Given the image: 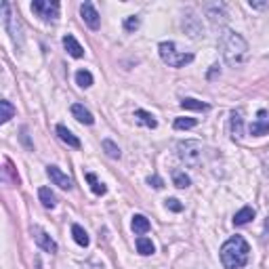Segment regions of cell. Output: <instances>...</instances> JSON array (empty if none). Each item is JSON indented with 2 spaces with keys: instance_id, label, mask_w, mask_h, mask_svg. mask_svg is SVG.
I'll use <instances>...</instances> for the list:
<instances>
[{
  "instance_id": "cell-1",
  "label": "cell",
  "mask_w": 269,
  "mask_h": 269,
  "mask_svg": "<svg viewBox=\"0 0 269 269\" xmlns=\"http://www.w3.org/2000/svg\"><path fill=\"white\" fill-rule=\"evenodd\" d=\"M221 53H223V59L227 66L238 67L248 57V42L240 36L238 32L225 30L221 34Z\"/></svg>"
},
{
  "instance_id": "cell-2",
  "label": "cell",
  "mask_w": 269,
  "mask_h": 269,
  "mask_svg": "<svg viewBox=\"0 0 269 269\" xmlns=\"http://www.w3.org/2000/svg\"><path fill=\"white\" fill-rule=\"evenodd\" d=\"M250 246L242 236H231L221 246V263L225 269H240L248 263Z\"/></svg>"
},
{
  "instance_id": "cell-3",
  "label": "cell",
  "mask_w": 269,
  "mask_h": 269,
  "mask_svg": "<svg viewBox=\"0 0 269 269\" xmlns=\"http://www.w3.org/2000/svg\"><path fill=\"white\" fill-rule=\"evenodd\" d=\"M158 53L164 63H168L171 67H183L187 66V63L194 61V55L192 53H179L175 46V42H160L158 45Z\"/></svg>"
},
{
  "instance_id": "cell-4",
  "label": "cell",
  "mask_w": 269,
  "mask_h": 269,
  "mask_svg": "<svg viewBox=\"0 0 269 269\" xmlns=\"http://www.w3.org/2000/svg\"><path fill=\"white\" fill-rule=\"evenodd\" d=\"M202 154H204V147L200 141L189 139V141H179V143H177V156H179L187 166H200Z\"/></svg>"
},
{
  "instance_id": "cell-5",
  "label": "cell",
  "mask_w": 269,
  "mask_h": 269,
  "mask_svg": "<svg viewBox=\"0 0 269 269\" xmlns=\"http://www.w3.org/2000/svg\"><path fill=\"white\" fill-rule=\"evenodd\" d=\"M2 25H4V30L9 32L11 40L15 42V46L17 48L23 46V30H21L19 19L11 13V2H2Z\"/></svg>"
},
{
  "instance_id": "cell-6",
  "label": "cell",
  "mask_w": 269,
  "mask_h": 269,
  "mask_svg": "<svg viewBox=\"0 0 269 269\" xmlns=\"http://www.w3.org/2000/svg\"><path fill=\"white\" fill-rule=\"evenodd\" d=\"M59 9H61V4L57 2V0H34L32 2V11L36 13L42 21H46V23L57 21Z\"/></svg>"
},
{
  "instance_id": "cell-7",
  "label": "cell",
  "mask_w": 269,
  "mask_h": 269,
  "mask_svg": "<svg viewBox=\"0 0 269 269\" xmlns=\"http://www.w3.org/2000/svg\"><path fill=\"white\" fill-rule=\"evenodd\" d=\"M183 30H185L192 38H200V36H204V34H202V23H200V19L196 17V13H194L192 9L185 11V15H183Z\"/></svg>"
},
{
  "instance_id": "cell-8",
  "label": "cell",
  "mask_w": 269,
  "mask_h": 269,
  "mask_svg": "<svg viewBox=\"0 0 269 269\" xmlns=\"http://www.w3.org/2000/svg\"><path fill=\"white\" fill-rule=\"evenodd\" d=\"M32 233H34V240H36V244H38L45 252H48V254H55V252H57V242H55V240L48 236L45 229L32 227Z\"/></svg>"
},
{
  "instance_id": "cell-9",
  "label": "cell",
  "mask_w": 269,
  "mask_h": 269,
  "mask_svg": "<svg viewBox=\"0 0 269 269\" xmlns=\"http://www.w3.org/2000/svg\"><path fill=\"white\" fill-rule=\"evenodd\" d=\"M80 15H82L84 23H87L90 30H99V25H101V17H99V13L93 6V2H82L80 4Z\"/></svg>"
},
{
  "instance_id": "cell-10",
  "label": "cell",
  "mask_w": 269,
  "mask_h": 269,
  "mask_svg": "<svg viewBox=\"0 0 269 269\" xmlns=\"http://www.w3.org/2000/svg\"><path fill=\"white\" fill-rule=\"evenodd\" d=\"M46 175L51 177V181L55 183V185H59L61 189H72V179L61 171V168H57V166H46Z\"/></svg>"
},
{
  "instance_id": "cell-11",
  "label": "cell",
  "mask_w": 269,
  "mask_h": 269,
  "mask_svg": "<svg viewBox=\"0 0 269 269\" xmlns=\"http://www.w3.org/2000/svg\"><path fill=\"white\" fill-rule=\"evenodd\" d=\"M204 11H206V15L210 17L212 23H225L227 21V13H225V6L223 4H206L204 6Z\"/></svg>"
},
{
  "instance_id": "cell-12",
  "label": "cell",
  "mask_w": 269,
  "mask_h": 269,
  "mask_svg": "<svg viewBox=\"0 0 269 269\" xmlns=\"http://www.w3.org/2000/svg\"><path fill=\"white\" fill-rule=\"evenodd\" d=\"M63 48L72 55L74 59H82L84 57V48L80 46V42H78L72 34H67V36H63Z\"/></svg>"
},
{
  "instance_id": "cell-13",
  "label": "cell",
  "mask_w": 269,
  "mask_h": 269,
  "mask_svg": "<svg viewBox=\"0 0 269 269\" xmlns=\"http://www.w3.org/2000/svg\"><path fill=\"white\" fill-rule=\"evenodd\" d=\"M229 131H231V137L233 139H242L244 137V120L240 112H231L229 116Z\"/></svg>"
},
{
  "instance_id": "cell-14",
  "label": "cell",
  "mask_w": 269,
  "mask_h": 269,
  "mask_svg": "<svg viewBox=\"0 0 269 269\" xmlns=\"http://www.w3.org/2000/svg\"><path fill=\"white\" fill-rule=\"evenodd\" d=\"M265 118V112L261 110L259 112V118L254 120V122L250 124V134L252 137H263V134H269V120H263Z\"/></svg>"
},
{
  "instance_id": "cell-15",
  "label": "cell",
  "mask_w": 269,
  "mask_h": 269,
  "mask_svg": "<svg viewBox=\"0 0 269 269\" xmlns=\"http://www.w3.org/2000/svg\"><path fill=\"white\" fill-rule=\"evenodd\" d=\"M57 134H59V139L63 141V143H67L69 147H74V150H78V147H80V139H78L76 134L67 129V126L59 124V126H57Z\"/></svg>"
},
{
  "instance_id": "cell-16",
  "label": "cell",
  "mask_w": 269,
  "mask_h": 269,
  "mask_svg": "<svg viewBox=\"0 0 269 269\" xmlns=\"http://www.w3.org/2000/svg\"><path fill=\"white\" fill-rule=\"evenodd\" d=\"M72 114H74V118L78 120V122H82V124H93L95 122V118H93V114L84 108V105H80V103H74L72 105Z\"/></svg>"
},
{
  "instance_id": "cell-17",
  "label": "cell",
  "mask_w": 269,
  "mask_h": 269,
  "mask_svg": "<svg viewBox=\"0 0 269 269\" xmlns=\"http://www.w3.org/2000/svg\"><path fill=\"white\" fill-rule=\"evenodd\" d=\"M134 120H137L141 126H147V129H156V126H158V120L154 118V114H150V112H145V110L134 112Z\"/></svg>"
},
{
  "instance_id": "cell-18",
  "label": "cell",
  "mask_w": 269,
  "mask_h": 269,
  "mask_svg": "<svg viewBox=\"0 0 269 269\" xmlns=\"http://www.w3.org/2000/svg\"><path fill=\"white\" fill-rule=\"evenodd\" d=\"M254 219V208L252 206H244L242 210H238L236 215H233V225H246V223H250Z\"/></svg>"
},
{
  "instance_id": "cell-19",
  "label": "cell",
  "mask_w": 269,
  "mask_h": 269,
  "mask_svg": "<svg viewBox=\"0 0 269 269\" xmlns=\"http://www.w3.org/2000/svg\"><path fill=\"white\" fill-rule=\"evenodd\" d=\"M72 236H74V242L78 246H82V248H87V246L90 244V238H89V233L84 231V227H80L78 223L72 225Z\"/></svg>"
},
{
  "instance_id": "cell-20",
  "label": "cell",
  "mask_w": 269,
  "mask_h": 269,
  "mask_svg": "<svg viewBox=\"0 0 269 269\" xmlns=\"http://www.w3.org/2000/svg\"><path fill=\"white\" fill-rule=\"evenodd\" d=\"M131 227H133V231L134 233H139V236H143V233H147L150 231V221H147V217H143V215H134L133 217V223H131Z\"/></svg>"
},
{
  "instance_id": "cell-21",
  "label": "cell",
  "mask_w": 269,
  "mask_h": 269,
  "mask_svg": "<svg viewBox=\"0 0 269 269\" xmlns=\"http://www.w3.org/2000/svg\"><path fill=\"white\" fill-rule=\"evenodd\" d=\"M181 108L183 110H194V112H208L210 105L204 103V101H198V99L185 97V99H181Z\"/></svg>"
},
{
  "instance_id": "cell-22",
  "label": "cell",
  "mask_w": 269,
  "mask_h": 269,
  "mask_svg": "<svg viewBox=\"0 0 269 269\" xmlns=\"http://www.w3.org/2000/svg\"><path fill=\"white\" fill-rule=\"evenodd\" d=\"M137 252L139 254H143V257H150V254L156 252V246L150 238H145V236H139L137 238Z\"/></svg>"
},
{
  "instance_id": "cell-23",
  "label": "cell",
  "mask_w": 269,
  "mask_h": 269,
  "mask_svg": "<svg viewBox=\"0 0 269 269\" xmlns=\"http://www.w3.org/2000/svg\"><path fill=\"white\" fill-rule=\"evenodd\" d=\"M38 198H40V202H42V206L45 208H55V204H57V198H55V194L48 187H40Z\"/></svg>"
},
{
  "instance_id": "cell-24",
  "label": "cell",
  "mask_w": 269,
  "mask_h": 269,
  "mask_svg": "<svg viewBox=\"0 0 269 269\" xmlns=\"http://www.w3.org/2000/svg\"><path fill=\"white\" fill-rule=\"evenodd\" d=\"M13 116H15V108H13V103L6 101V99H2V101H0V122L6 124Z\"/></svg>"
},
{
  "instance_id": "cell-25",
  "label": "cell",
  "mask_w": 269,
  "mask_h": 269,
  "mask_svg": "<svg viewBox=\"0 0 269 269\" xmlns=\"http://www.w3.org/2000/svg\"><path fill=\"white\" fill-rule=\"evenodd\" d=\"M101 147H103V152L110 156L112 160H120V156H122V152H120V147L114 143L112 139H103L101 141Z\"/></svg>"
},
{
  "instance_id": "cell-26",
  "label": "cell",
  "mask_w": 269,
  "mask_h": 269,
  "mask_svg": "<svg viewBox=\"0 0 269 269\" xmlns=\"http://www.w3.org/2000/svg\"><path fill=\"white\" fill-rule=\"evenodd\" d=\"M76 84L80 89L93 87V74H90L89 69H78V72H76Z\"/></svg>"
},
{
  "instance_id": "cell-27",
  "label": "cell",
  "mask_w": 269,
  "mask_h": 269,
  "mask_svg": "<svg viewBox=\"0 0 269 269\" xmlns=\"http://www.w3.org/2000/svg\"><path fill=\"white\" fill-rule=\"evenodd\" d=\"M87 181H89V185H90V189H93L95 196H103L105 192H108V187H105L101 181H97V177L93 173H87Z\"/></svg>"
},
{
  "instance_id": "cell-28",
  "label": "cell",
  "mask_w": 269,
  "mask_h": 269,
  "mask_svg": "<svg viewBox=\"0 0 269 269\" xmlns=\"http://www.w3.org/2000/svg\"><path fill=\"white\" fill-rule=\"evenodd\" d=\"M173 183H175V187H179V189H185V187H189L192 185V179L183 173V171H177L175 175H173Z\"/></svg>"
},
{
  "instance_id": "cell-29",
  "label": "cell",
  "mask_w": 269,
  "mask_h": 269,
  "mask_svg": "<svg viewBox=\"0 0 269 269\" xmlns=\"http://www.w3.org/2000/svg\"><path fill=\"white\" fill-rule=\"evenodd\" d=\"M196 124H198V120H196V118H177V120H175V129H177V131L194 129Z\"/></svg>"
},
{
  "instance_id": "cell-30",
  "label": "cell",
  "mask_w": 269,
  "mask_h": 269,
  "mask_svg": "<svg viewBox=\"0 0 269 269\" xmlns=\"http://www.w3.org/2000/svg\"><path fill=\"white\" fill-rule=\"evenodd\" d=\"M139 25H141V19L137 17V15H131V17H126L124 19V30L126 32H137L139 30Z\"/></svg>"
},
{
  "instance_id": "cell-31",
  "label": "cell",
  "mask_w": 269,
  "mask_h": 269,
  "mask_svg": "<svg viewBox=\"0 0 269 269\" xmlns=\"http://www.w3.org/2000/svg\"><path fill=\"white\" fill-rule=\"evenodd\" d=\"M164 204H166V208L173 210V212H181V210H183V204L177 200V198H166Z\"/></svg>"
},
{
  "instance_id": "cell-32",
  "label": "cell",
  "mask_w": 269,
  "mask_h": 269,
  "mask_svg": "<svg viewBox=\"0 0 269 269\" xmlns=\"http://www.w3.org/2000/svg\"><path fill=\"white\" fill-rule=\"evenodd\" d=\"M147 183H150L152 187H156V189H162V187H164V181H162L158 175H150V177H147Z\"/></svg>"
},
{
  "instance_id": "cell-33",
  "label": "cell",
  "mask_w": 269,
  "mask_h": 269,
  "mask_svg": "<svg viewBox=\"0 0 269 269\" xmlns=\"http://www.w3.org/2000/svg\"><path fill=\"white\" fill-rule=\"evenodd\" d=\"M4 175H11L13 183H19V175H15V173H13V166H11V162H6V166H4Z\"/></svg>"
},
{
  "instance_id": "cell-34",
  "label": "cell",
  "mask_w": 269,
  "mask_h": 269,
  "mask_svg": "<svg viewBox=\"0 0 269 269\" xmlns=\"http://www.w3.org/2000/svg\"><path fill=\"white\" fill-rule=\"evenodd\" d=\"M248 4L252 6V9H269L267 0H265V2H261V0H248Z\"/></svg>"
},
{
  "instance_id": "cell-35",
  "label": "cell",
  "mask_w": 269,
  "mask_h": 269,
  "mask_svg": "<svg viewBox=\"0 0 269 269\" xmlns=\"http://www.w3.org/2000/svg\"><path fill=\"white\" fill-rule=\"evenodd\" d=\"M263 166H265V173L269 175V147L263 152Z\"/></svg>"
},
{
  "instance_id": "cell-36",
  "label": "cell",
  "mask_w": 269,
  "mask_h": 269,
  "mask_svg": "<svg viewBox=\"0 0 269 269\" xmlns=\"http://www.w3.org/2000/svg\"><path fill=\"white\" fill-rule=\"evenodd\" d=\"M217 74H221V69H219V66H212V69H210V74H208V78L212 80V78H215Z\"/></svg>"
},
{
  "instance_id": "cell-37",
  "label": "cell",
  "mask_w": 269,
  "mask_h": 269,
  "mask_svg": "<svg viewBox=\"0 0 269 269\" xmlns=\"http://www.w3.org/2000/svg\"><path fill=\"white\" fill-rule=\"evenodd\" d=\"M95 269H97V267H95Z\"/></svg>"
}]
</instances>
